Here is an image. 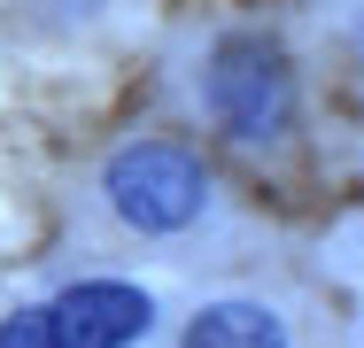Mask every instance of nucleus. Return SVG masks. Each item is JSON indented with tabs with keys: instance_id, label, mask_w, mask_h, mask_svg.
I'll use <instances>...</instances> for the list:
<instances>
[{
	"instance_id": "1",
	"label": "nucleus",
	"mask_w": 364,
	"mask_h": 348,
	"mask_svg": "<svg viewBox=\"0 0 364 348\" xmlns=\"http://www.w3.org/2000/svg\"><path fill=\"white\" fill-rule=\"evenodd\" d=\"M101 194H109V209L132 232H186L210 209V170L186 147H171V139H132V147L109 155Z\"/></svg>"
},
{
	"instance_id": "2",
	"label": "nucleus",
	"mask_w": 364,
	"mask_h": 348,
	"mask_svg": "<svg viewBox=\"0 0 364 348\" xmlns=\"http://www.w3.org/2000/svg\"><path fill=\"white\" fill-rule=\"evenodd\" d=\"M202 101L232 139H279L294 116V70L272 39L232 31V39H218V55L202 70Z\"/></svg>"
},
{
	"instance_id": "3",
	"label": "nucleus",
	"mask_w": 364,
	"mask_h": 348,
	"mask_svg": "<svg viewBox=\"0 0 364 348\" xmlns=\"http://www.w3.org/2000/svg\"><path fill=\"white\" fill-rule=\"evenodd\" d=\"M39 317H47L55 348H132L155 325V302L124 278H77L55 302H39Z\"/></svg>"
},
{
	"instance_id": "4",
	"label": "nucleus",
	"mask_w": 364,
	"mask_h": 348,
	"mask_svg": "<svg viewBox=\"0 0 364 348\" xmlns=\"http://www.w3.org/2000/svg\"><path fill=\"white\" fill-rule=\"evenodd\" d=\"M178 348H287V325H279V310H264V302H210V310H194L186 317V333Z\"/></svg>"
},
{
	"instance_id": "5",
	"label": "nucleus",
	"mask_w": 364,
	"mask_h": 348,
	"mask_svg": "<svg viewBox=\"0 0 364 348\" xmlns=\"http://www.w3.org/2000/svg\"><path fill=\"white\" fill-rule=\"evenodd\" d=\"M0 348H55L47 341V317H39V310H16V317L0 325Z\"/></svg>"
}]
</instances>
